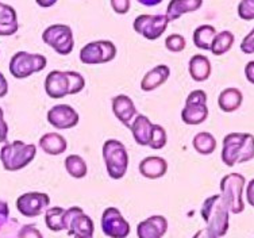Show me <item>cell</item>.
I'll return each instance as SVG.
<instances>
[{
	"label": "cell",
	"instance_id": "6da1fadb",
	"mask_svg": "<svg viewBox=\"0 0 254 238\" xmlns=\"http://www.w3.org/2000/svg\"><path fill=\"white\" fill-rule=\"evenodd\" d=\"M254 159V136L249 133H230L223 138L222 161L234 166L237 162H248Z\"/></svg>",
	"mask_w": 254,
	"mask_h": 238
},
{
	"label": "cell",
	"instance_id": "7a4b0ae2",
	"mask_svg": "<svg viewBox=\"0 0 254 238\" xmlns=\"http://www.w3.org/2000/svg\"><path fill=\"white\" fill-rule=\"evenodd\" d=\"M200 215L207 225V229H210L218 237L227 234L230 228V211L220 195H212L204 200Z\"/></svg>",
	"mask_w": 254,
	"mask_h": 238
},
{
	"label": "cell",
	"instance_id": "3957f363",
	"mask_svg": "<svg viewBox=\"0 0 254 238\" xmlns=\"http://www.w3.org/2000/svg\"><path fill=\"white\" fill-rule=\"evenodd\" d=\"M37 156V146L34 144H25L16 140L14 142L5 144L0 151L1 165L8 172H16L23 169L34 160Z\"/></svg>",
	"mask_w": 254,
	"mask_h": 238
},
{
	"label": "cell",
	"instance_id": "277c9868",
	"mask_svg": "<svg viewBox=\"0 0 254 238\" xmlns=\"http://www.w3.org/2000/svg\"><path fill=\"white\" fill-rule=\"evenodd\" d=\"M102 155L108 176L114 180L122 179L128 168V153L126 146L118 140H107L103 144Z\"/></svg>",
	"mask_w": 254,
	"mask_h": 238
},
{
	"label": "cell",
	"instance_id": "5b68a950",
	"mask_svg": "<svg viewBox=\"0 0 254 238\" xmlns=\"http://www.w3.org/2000/svg\"><path fill=\"white\" fill-rule=\"evenodd\" d=\"M246 179L241 173H230L220 180V196L233 214H241L245 210L242 199Z\"/></svg>",
	"mask_w": 254,
	"mask_h": 238
},
{
	"label": "cell",
	"instance_id": "8992f818",
	"mask_svg": "<svg viewBox=\"0 0 254 238\" xmlns=\"http://www.w3.org/2000/svg\"><path fill=\"white\" fill-rule=\"evenodd\" d=\"M48 65V59L38 53L18 52L11 57L10 73L15 79H27L33 73L44 71Z\"/></svg>",
	"mask_w": 254,
	"mask_h": 238
},
{
	"label": "cell",
	"instance_id": "52a82bcc",
	"mask_svg": "<svg viewBox=\"0 0 254 238\" xmlns=\"http://www.w3.org/2000/svg\"><path fill=\"white\" fill-rule=\"evenodd\" d=\"M42 41L60 56H68L74 48L73 31L68 24H50L42 33Z\"/></svg>",
	"mask_w": 254,
	"mask_h": 238
},
{
	"label": "cell",
	"instance_id": "ba28073f",
	"mask_svg": "<svg viewBox=\"0 0 254 238\" xmlns=\"http://www.w3.org/2000/svg\"><path fill=\"white\" fill-rule=\"evenodd\" d=\"M208 118L207 93L203 89H195L188 95L186 106L181 111V119L190 126L201 125Z\"/></svg>",
	"mask_w": 254,
	"mask_h": 238
},
{
	"label": "cell",
	"instance_id": "9c48e42d",
	"mask_svg": "<svg viewBox=\"0 0 254 238\" xmlns=\"http://www.w3.org/2000/svg\"><path fill=\"white\" fill-rule=\"evenodd\" d=\"M80 61L85 65H100L113 61L117 57V46L111 41H93L80 50Z\"/></svg>",
	"mask_w": 254,
	"mask_h": 238
},
{
	"label": "cell",
	"instance_id": "30bf717a",
	"mask_svg": "<svg viewBox=\"0 0 254 238\" xmlns=\"http://www.w3.org/2000/svg\"><path fill=\"white\" fill-rule=\"evenodd\" d=\"M168 24H169V19L166 15L142 14L135 18L132 27L139 35L145 37L149 41H154L165 33Z\"/></svg>",
	"mask_w": 254,
	"mask_h": 238
},
{
	"label": "cell",
	"instance_id": "8fae6325",
	"mask_svg": "<svg viewBox=\"0 0 254 238\" xmlns=\"http://www.w3.org/2000/svg\"><path fill=\"white\" fill-rule=\"evenodd\" d=\"M102 230L110 238H127L130 234V224L117 207H108L102 215Z\"/></svg>",
	"mask_w": 254,
	"mask_h": 238
},
{
	"label": "cell",
	"instance_id": "7c38bea8",
	"mask_svg": "<svg viewBox=\"0 0 254 238\" xmlns=\"http://www.w3.org/2000/svg\"><path fill=\"white\" fill-rule=\"evenodd\" d=\"M50 204V198L44 192H27L20 195L16 199V209L20 214L27 218L39 217L48 209Z\"/></svg>",
	"mask_w": 254,
	"mask_h": 238
},
{
	"label": "cell",
	"instance_id": "4fadbf2b",
	"mask_svg": "<svg viewBox=\"0 0 254 238\" xmlns=\"http://www.w3.org/2000/svg\"><path fill=\"white\" fill-rule=\"evenodd\" d=\"M46 119L57 130H69L77 126L80 122V115L69 104H57L48 111Z\"/></svg>",
	"mask_w": 254,
	"mask_h": 238
},
{
	"label": "cell",
	"instance_id": "5bb4252c",
	"mask_svg": "<svg viewBox=\"0 0 254 238\" xmlns=\"http://www.w3.org/2000/svg\"><path fill=\"white\" fill-rule=\"evenodd\" d=\"M66 232L68 236H93V221L80 207L66 210Z\"/></svg>",
	"mask_w": 254,
	"mask_h": 238
},
{
	"label": "cell",
	"instance_id": "9a60e30c",
	"mask_svg": "<svg viewBox=\"0 0 254 238\" xmlns=\"http://www.w3.org/2000/svg\"><path fill=\"white\" fill-rule=\"evenodd\" d=\"M45 91L52 99H63L70 95V79L63 71H52L45 79Z\"/></svg>",
	"mask_w": 254,
	"mask_h": 238
},
{
	"label": "cell",
	"instance_id": "2e32d148",
	"mask_svg": "<svg viewBox=\"0 0 254 238\" xmlns=\"http://www.w3.org/2000/svg\"><path fill=\"white\" fill-rule=\"evenodd\" d=\"M168 232V221L162 215H152L137 226L138 238H162Z\"/></svg>",
	"mask_w": 254,
	"mask_h": 238
},
{
	"label": "cell",
	"instance_id": "e0dca14e",
	"mask_svg": "<svg viewBox=\"0 0 254 238\" xmlns=\"http://www.w3.org/2000/svg\"><path fill=\"white\" fill-rule=\"evenodd\" d=\"M111 104H113L114 115L117 117L118 121L121 122L123 126H131V122L137 115V108L131 97H128L127 95H118L113 97Z\"/></svg>",
	"mask_w": 254,
	"mask_h": 238
},
{
	"label": "cell",
	"instance_id": "ac0fdd59",
	"mask_svg": "<svg viewBox=\"0 0 254 238\" xmlns=\"http://www.w3.org/2000/svg\"><path fill=\"white\" fill-rule=\"evenodd\" d=\"M168 172V162L160 156H149L139 162V173L150 180L161 179Z\"/></svg>",
	"mask_w": 254,
	"mask_h": 238
},
{
	"label": "cell",
	"instance_id": "d6986e66",
	"mask_svg": "<svg viewBox=\"0 0 254 238\" xmlns=\"http://www.w3.org/2000/svg\"><path fill=\"white\" fill-rule=\"evenodd\" d=\"M171 76V69L168 65H157L153 69L143 76L141 80V89L145 92H152L157 88H160L162 84L168 81V79Z\"/></svg>",
	"mask_w": 254,
	"mask_h": 238
},
{
	"label": "cell",
	"instance_id": "ffe728a7",
	"mask_svg": "<svg viewBox=\"0 0 254 238\" xmlns=\"http://www.w3.org/2000/svg\"><path fill=\"white\" fill-rule=\"evenodd\" d=\"M152 129V121L146 115H143V114H137L135 118H134V121L131 122V126H130L131 134L134 137V141L141 146L149 145Z\"/></svg>",
	"mask_w": 254,
	"mask_h": 238
},
{
	"label": "cell",
	"instance_id": "44dd1931",
	"mask_svg": "<svg viewBox=\"0 0 254 238\" xmlns=\"http://www.w3.org/2000/svg\"><path fill=\"white\" fill-rule=\"evenodd\" d=\"M203 5V0H171L166 7V16L169 22L181 18L183 15L195 12Z\"/></svg>",
	"mask_w": 254,
	"mask_h": 238
},
{
	"label": "cell",
	"instance_id": "7402d4cb",
	"mask_svg": "<svg viewBox=\"0 0 254 238\" xmlns=\"http://www.w3.org/2000/svg\"><path fill=\"white\" fill-rule=\"evenodd\" d=\"M19 29L18 15L14 7L0 3V37L14 35Z\"/></svg>",
	"mask_w": 254,
	"mask_h": 238
},
{
	"label": "cell",
	"instance_id": "603a6c76",
	"mask_svg": "<svg viewBox=\"0 0 254 238\" xmlns=\"http://www.w3.org/2000/svg\"><path fill=\"white\" fill-rule=\"evenodd\" d=\"M39 148L50 156L63 155L68 149V141L59 133H46L39 138Z\"/></svg>",
	"mask_w": 254,
	"mask_h": 238
},
{
	"label": "cell",
	"instance_id": "cb8c5ba5",
	"mask_svg": "<svg viewBox=\"0 0 254 238\" xmlns=\"http://www.w3.org/2000/svg\"><path fill=\"white\" fill-rule=\"evenodd\" d=\"M188 72L192 80L197 83H203L208 80L211 76V63L203 54H195L192 56L188 64Z\"/></svg>",
	"mask_w": 254,
	"mask_h": 238
},
{
	"label": "cell",
	"instance_id": "d4e9b609",
	"mask_svg": "<svg viewBox=\"0 0 254 238\" xmlns=\"http://www.w3.org/2000/svg\"><path fill=\"white\" fill-rule=\"evenodd\" d=\"M244 95L238 88L230 87L223 89L218 97V104L223 112H234L242 106Z\"/></svg>",
	"mask_w": 254,
	"mask_h": 238
},
{
	"label": "cell",
	"instance_id": "484cf974",
	"mask_svg": "<svg viewBox=\"0 0 254 238\" xmlns=\"http://www.w3.org/2000/svg\"><path fill=\"white\" fill-rule=\"evenodd\" d=\"M45 224L52 232L66 230V209L50 207L45 213Z\"/></svg>",
	"mask_w": 254,
	"mask_h": 238
},
{
	"label": "cell",
	"instance_id": "4316f807",
	"mask_svg": "<svg viewBox=\"0 0 254 238\" xmlns=\"http://www.w3.org/2000/svg\"><path fill=\"white\" fill-rule=\"evenodd\" d=\"M216 30L211 24H201L193 31V44L201 50H210L212 41L215 38Z\"/></svg>",
	"mask_w": 254,
	"mask_h": 238
},
{
	"label": "cell",
	"instance_id": "83f0119b",
	"mask_svg": "<svg viewBox=\"0 0 254 238\" xmlns=\"http://www.w3.org/2000/svg\"><path fill=\"white\" fill-rule=\"evenodd\" d=\"M192 145L195 148V151L199 155L208 156L212 155L216 149V140L215 137L212 136L208 131H200L197 133L193 140H192Z\"/></svg>",
	"mask_w": 254,
	"mask_h": 238
},
{
	"label": "cell",
	"instance_id": "f1b7e54d",
	"mask_svg": "<svg viewBox=\"0 0 254 238\" xmlns=\"http://www.w3.org/2000/svg\"><path fill=\"white\" fill-rule=\"evenodd\" d=\"M234 41V34H233L231 31H229V30L216 33L215 38H214L212 45H211V53L214 54V56H223V54H226L229 52L230 49L233 48Z\"/></svg>",
	"mask_w": 254,
	"mask_h": 238
},
{
	"label": "cell",
	"instance_id": "f546056e",
	"mask_svg": "<svg viewBox=\"0 0 254 238\" xmlns=\"http://www.w3.org/2000/svg\"><path fill=\"white\" fill-rule=\"evenodd\" d=\"M64 164L66 172L74 179H83L88 173V165L81 156L69 155L64 161Z\"/></svg>",
	"mask_w": 254,
	"mask_h": 238
},
{
	"label": "cell",
	"instance_id": "4dcf8cb0",
	"mask_svg": "<svg viewBox=\"0 0 254 238\" xmlns=\"http://www.w3.org/2000/svg\"><path fill=\"white\" fill-rule=\"evenodd\" d=\"M166 142H168V136H166L165 129L161 125H154L153 123L152 134H150V140H149V145L154 151H160L162 148H165Z\"/></svg>",
	"mask_w": 254,
	"mask_h": 238
},
{
	"label": "cell",
	"instance_id": "1f68e13d",
	"mask_svg": "<svg viewBox=\"0 0 254 238\" xmlns=\"http://www.w3.org/2000/svg\"><path fill=\"white\" fill-rule=\"evenodd\" d=\"M186 38L181 34H171L165 39V48L172 53H180L186 49Z\"/></svg>",
	"mask_w": 254,
	"mask_h": 238
},
{
	"label": "cell",
	"instance_id": "d6a6232c",
	"mask_svg": "<svg viewBox=\"0 0 254 238\" xmlns=\"http://www.w3.org/2000/svg\"><path fill=\"white\" fill-rule=\"evenodd\" d=\"M66 73L70 79V95L81 92L85 87V79L83 78V75L74 71H66Z\"/></svg>",
	"mask_w": 254,
	"mask_h": 238
},
{
	"label": "cell",
	"instance_id": "836d02e7",
	"mask_svg": "<svg viewBox=\"0 0 254 238\" xmlns=\"http://www.w3.org/2000/svg\"><path fill=\"white\" fill-rule=\"evenodd\" d=\"M238 16L244 20L254 19V0H241L238 4Z\"/></svg>",
	"mask_w": 254,
	"mask_h": 238
},
{
	"label": "cell",
	"instance_id": "e575fe53",
	"mask_svg": "<svg viewBox=\"0 0 254 238\" xmlns=\"http://www.w3.org/2000/svg\"><path fill=\"white\" fill-rule=\"evenodd\" d=\"M18 238H44V236L34 225H25L18 232Z\"/></svg>",
	"mask_w": 254,
	"mask_h": 238
},
{
	"label": "cell",
	"instance_id": "d590c367",
	"mask_svg": "<svg viewBox=\"0 0 254 238\" xmlns=\"http://www.w3.org/2000/svg\"><path fill=\"white\" fill-rule=\"evenodd\" d=\"M113 10L119 15H125L130 11L131 1L130 0H110Z\"/></svg>",
	"mask_w": 254,
	"mask_h": 238
},
{
	"label": "cell",
	"instance_id": "8d00e7d4",
	"mask_svg": "<svg viewBox=\"0 0 254 238\" xmlns=\"http://www.w3.org/2000/svg\"><path fill=\"white\" fill-rule=\"evenodd\" d=\"M241 50L245 54H253L254 53V29L246 35L241 44Z\"/></svg>",
	"mask_w": 254,
	"mask_h": 238
},
{
	"label": "cell",
	"instance_id": "74e56055",
	"mask_svg": "<svg viewBox=\"0 0 254 238\" xmlns=\"http://www.w3.org/2000/svg\"><path fill=\"white\" fill-rule=\"evenodd\" d=\"M192 238H219L216 234H214L211 232L210 229H200V230H197L195 234H193V237Z\"/></svg>",
	"mask_w": 254,
	"mask_h": 238
},
{
	"label": "cell",
	"instance_id": "f35d334b",
	"mask_svg": "<svg viewBox=\"0 0 254 238\" xmlns=\"http://www.w3.org/2000/svg\"><path fill=\"white\" fill-rule=\"evenodd\" d=\"M246 199H248V203L254 207V179L250 180V183L246 187Z\"/></svg>",
	"mask_w": 254,
	"mask_h": 238
},
{
	"label": "cell",
	"instance_id": "ab89813d",
	"mask_svg": "<svg viewBox=\"0 0 254 238\" xmlns=\"http://www.w3.org/2000/svg\"><path fill=\"white\" fill-rule=\"evenodd\" d=\"M245 76H246L249 83L254 84V61H250V63L246 64V67H245Z\"/></svg>",
	"mask_w": 254,
	"mask_h": 238
},
{
	"label": "cell",
	"instance_id": "60d3db41",
	"mask_svg": "<svg viewBox=\"0 0 254 238\" xmlns=\"http://www.w3.org/2000/svg\"><path fill=\"white\" fill-rule=\"evenodd\" d=\"M8 93V81L3 73L0 72V97H4Z\"/></svg>",
	"mask_w": 254,
	"mask_h": 238
},
{
	"label": "cell",
	"instance_id": "b9f144b4",
	"mask_svg": "<svg viewBox=\"0 0 254 238\" xmlns=\"http://www.w3.org/2000/svg\"><path fill=\"white\" fill-rule=\"evenodd\" d=\"M37 1V4L39 7H42V8H50V7H53L59 0H35Z\"/></svg>",
	"mask_w": 254,
	"mask_h": 238
},
{
	"label": "cell",
	"instance_id": "7bdbcfd3",
	"mask_svg": "<svg viewBox=\"0 0 254 238\" xmlns=\"http://www.w3.org/2000/svg\"><path fill=\"white\" fill-rule=\"evenodd\" d=\"M0 133L8 134V126H7V123L4 121V112H3L1 108H0Z\"/></svg>",
	"mask_w": 254,
	"mask_h": 238
},
{
	"label": "cell",
	"instance_id": "ee69618b",
	"mask_svg": "<svg viewBox=\"0 0 254 238\" xmlns=\"http://www.w3.org/2000/svg\"><path fill=\"white\" fill-rule=\"evenodd\" d=\"M138 3L142 5H146V7H154V5L161 4L162 0H137Z\"/></svg>",
	"mask_w": 254,
	"mask_h": 238
},
{
	"label": "cell",
	"instance_id": "f6af8a7d",
	"mask_svg": "<svg viewBox=\"0 0 254 238\" xmlns=\"http://www.w3.org/2000/svg\"><path fill=\"white\" fill-rule=\"evenodd\" d=\"M7 136H8V134H5V133H0V151H1V148H3L5 144H8Z\"/></svg>",
	"mask_w": 254,
	"mask_h": 238
},
{
	"label": "cell",
	"instance_id": "bcb514c9",
	"mask_svg": "<svg viewBox=\"0 0 254 238\" xmlns=\"http://www.w3.org/2000/svg\"><path fill=\"white\" fill-rule=\"evenodd\" d=\"M74 238H93L92 236H74Z\"/></svg>",
	"mask_w": 254,
	"mask_h": 238
}]
</instances>
